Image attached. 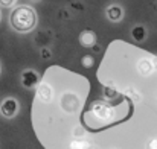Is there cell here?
Returning a JSON list of instances; mask_svg holds the SVG:
<instances>
[{"label": "cell", "mask_w": 157, "mask_h": 149, "mask_svg": "<svg viewBox=\"0 0 157 149\" xmlns=\"http://www.w3.org/2000/svg\"><path fill=\"white\" fill-rule=\"evenodd\" d=\"M9 20H11V26L17 32H29L37 24V12L34 11V8L21 5L12 11Z\"/></svg>", "instance_id": "cell-1"}, {"label": "cell", "mask_w": 157, "mask_h": 149, "mask_svg": "<svg viewBox=\"0 0 157 149\" xmlns=\"http://www.w3.org/2000/svg\"><path fill=\"white\" fill-rule=\"evenodd\" d=\"M92 113L101 122H110L113 119V114H114L113 106L108 105L107 102H95L92 105Z\"/></svg>", "instance_id": "cell-2"}, {"label": "cell", "mask_w": 157, "mask_h": 149, "mask_svg": "<svg viewBox=\"0 0 157 149\" xmlns=\"http://www.w3.org/2000/svg\"><path fill=\"white\" fill-rule=\"evenodd\" d=\"M17 111H18V102L15 99H12V98H6L0 105V113L6 119L14 117L17 114Z\"/></svg>", "instance_id": "cell-3"}, {"label": "cell", "mask_w": 157, "mask_h": 149, "mask_svg": "<svg viewBox=\"0 0 157 149\" xmlns=\"http://www.w3.org/2000/svg\"><path fill=\"white\" fill-rule=\"evenodd\" d=\"M38 81H40V76H38V73L34 72V70H25V72L21 73V84H23V87H26V88H32L34 85L38 84Z\"/></svg>", "instance_id": "cell-4"}, {"label": "cell", "mask_w": 157, "mask_h": 149, "mask_svg": "<svg viewBox=\"0 0 157 149\" xmlns=\"http://www.w3.org/2000/svg\"><path fill=\"white\" fill-rule=\"evenodd\" d=\"M37 98L41 100V102H51L52 99V88L48 82H40L38 81V85H37Z\"/></svg>", "instance_id": "cell-5"}, {"label": "cell", "mask_w": 157, "mask_h": 149, "mask_svg": "<svg viewBox=\"0 0 157 149\" xmlns=\"http://www.w3.org/2000/svg\"><path fill=\"white\" fill-rule=\"evenodd\" d=\"M137 72L144 76H150L154 69H153V64H151V59L150 58H140L137 61Z\"/></svg>", "instance_id": "cell-6"}, {"label": "cell", "mask_w": 157, "mask_h": 149, "mask_svg": "<svg viewBox=\"0 0 157 149\" xmlns=\"http://www.w3.org/2000/svg\"><path fill=\"white\" fill-rule=\"evenodd\" d=\"M107 17H108L110 21H114V23H116V21H121L122 17H124V11H122L121 6L111 5V6L107 8Z\"/></svg>", "instance_id": "cell-7"}, {"label": "cell", "mask_w": 157, "mask_h": 149, "mask_svg": "<svg viewBox=\"0 0 157 149\" xmlns=\"http://www.w3.org/2000/svg\"><path fill=\"white\" fill-rule=\"evenodd\" d=\"M79 41H81V44L86 46V47H93V46L96 44V35H95V32H92V31H84V32L79 35Z\"/></svg>", "instance_id": "cell-8"}, {"label": "cell", "mask_w": 157, "mask_h": 149, "mask_svg": "<svg viewBox=\"0 0 157 149\" xmlns=\"http://www.w3.org/2000/svg\"><path fill=\"white\" fill-rule=\"evenodd\" d=\"M131 37L136 40V41H144L145 37H147V31L144 26H134L133 31H131Z\"/></svg>", "instance_id": "cell-9"}, {"label": "cell", "mask_w": 157, "mask_h": 149, "mask_svg": "<svg viewBox=\"0 0 157 149\" xmlns=\"http://www.w3.org/2000/svg\"><path fill=\"white\" fill-rule=\"evenodd\" d=\"M90 146H92V145H90L89 142L82 140V139H81V140L76 139V140H73V142L70 143V148H73V149H86V148H90Z\"/></svg>", "instance_id": "cell-10"}, {"label": "cell", "mask_w": 157, "mask_h": 149, "mask_svg": "<svg viewBox=\"0 0 157 149\" xmlns=\"http://www.w3.org/2000/svg\"><path fill=\"white\" fill-rule=\"evenodd\" d=\"M104 96L107 99H113V98H116L117 96V90L114 88V87H110V85H107L104 88Z\"/></svg>", "instance_id": "cell-11"}, {"label": "cell", "mask_w": 157, "mask_h": 149, "mask_svg": "<svg viewBox=\"0 0 157 149\" xmlns=\"http://www.w3.org/2000/svg\"><path fill=\"white\" fill-rule=\"evenodd\" d=\"M82 65L86 67V69H89V67H92L93 64H95V58L92 56V55H86V56H82Z\"/></svg>", "instance_id": "cell-12"}, {"label": "cell", "mask_w": 157, "mask_h": 149, "mask_svg": "<svg viewBox=\"0 0 157 149\" xmlns=\"http://www.w3.org/2000/svg\"><path fill=\"white\" fill-rule=\"evenodd\" d=\"M127 96H128V98H131L133 100H139L140 99V96L136 93V90H128V91H127Z\"/></svg>", "instance_id": "cell-13"}, {"label": "cell", "mask_w": 157, "mask_h": 149, "mask_svg": "<svg viewBox=\"0 0 157 149\" xmlns=\"http://www.w3.org/2000/svg\"><path fill=\"white\" fill-rule=\"evenodd\" d=\"M51 56H52L51 50L46 49V47H43V49H41V58H43V59H49Z\"/></svg>", "instance_id": "cell-14"}, {"label": "cell", "mask_w": 157, "mask_h": 149, "mask_svg": "<svg viewBox=\"0 0 157 149\" xmlns=\"http://www.w3.org/2000/svg\"><path fill=\"white\" fill-rule=\"evenodd\" d=\"M14 3H15V0H0V5L3 8H11V6H14Z\"/></svg>", "instance_id": "cell-15"}, {"label": "cell", "mask_w": 157, "mask_h": 149, "mask_svg": "<svg viewBox=\"0 0 157 149\" xmlns=\"http://www.w3.org/2000/svg\"><path fill=\"white\" fill-rule=\"evenodd\" d=\"M151 64H153L154 72H157V56H153V58H151Z\"/></svg>", "instance_id": "cell-16"}, {"label": "cell", "mask_w": 157, "mask_h": 149, "mask_svg": "<svg viewBox=\"0 0 157 149\" xmlns=\"http://www.w3.org/2000/svg\"><path fill=\"white\" fill-rule=\"evenodd\" d=\"M151 149H157V139H154V140H151V143L148 145Z\"/></svg>", "instance_id": "cell-17"}, {"label": "cell", "mask_w": 157, "mask_h": 149, "mask_svg": "<svg viewBox=\"0 0 157 149\" xmlns=\"http://www.w3.org/2000/svg\"><path fill=\"white\" fill-rule=\"evenodd\" d=\"M59 14H61V15H63V18H67V12H66V11H61V12H59Z\"/></svg>", "instance_id": "cell-18"}, {"label": "cell", "mask_w": 157, "mask_h": 149, "mask_svg": "<svg viewBox=\"0 0 157 149\" xmlns=\"http://www.w3.org/2000/svg\"><path fill=\"white\" fill-rule=\"evenodd\" d=\"M32 2H37V0H32Z\"/></svg>", "instance_id": "cell-19"}]
</instances>
